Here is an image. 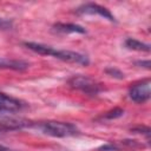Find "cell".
Instances as JSON below:
<instances>
[{
	"label": "cell",
	"mask_w": 151,
	"mask_h": 151,
	"mask_svg": "<svg viewBox=\"0 0 151 151\" xmlns=\"http://www.w3.org/2000/svg\"><path fill=\"white\" fill-rule=\"evenodd\" d=\"M68 85L72 88L79 90L83 93H86L88 96H97L98 93H100L104 87L101 86V84H99L98 81H96L94 79L87 77V76H73L72 78L68 79Z\"/></svg>",
	"instance_id": "obj_3"
},
{
	"label": "cell",
	"mask_w": 151,
	"mask_h": 151,
	"mask_svg": "<svg viewBox=\"0 0 151 151\" xmlns=\"http://www.w3.org/2000/svg\"><path fill=\"white\" fill-rule=\"evenodd\" d=\"M98 151H120V147L116 144H105L98 149Z\"/></svg>",
	"instance_id": "obj_12"
},
{
	"label": "cell",
	"mask_w": 151,
	"mask_h": 151,
	"mask_svg": "<svg viewBox=\"0 0 151 151\" xmlns=\"http://www.w3.org/2000/svg\"><path fill=\"white\" fill-rule=\"evenodd\" d=\"M53 29L59 32V33H79V34H85L86 29L77 24H65V22H57L53 25Z\"/></svg>",
	"instance_id": "obj_8"
},
{
	"label": "cell",
	"mask_w": 151,
	"mask_h": 151,
	"mask_svg": "<svg viewBox=\"0 0 151 151\" xmlns=\"http://www.w3.org/2000/svg\"><path fill=\"white\" fill-rule=\"evenodd\" d=\"M123 114H124V110H123V109H120V107H114L113 110H110L109 112H106V113L103 116V118H105V119H116V118L122 117Z\"/></svg>",
	"instance_id": "obj_10"
},
{
	"label": "cell",
	"mask_w": 151,
	"mask_h": 151,
	"mask_svg": "<svg viewBox=\"0 0 151 151\" xmlns=\"http://www.w3.org/2000/svg\"><path fill=\"white\" fill-rule=\"evenodd\" d=\"M0 151H14V150H12L9 147H6V146H4V145L0 144Z\"/></svg>",
	"instance_id": "obj_15"
},
{
	"label": "cell",
	"mask_w": 151,
	"mask_h": 151,
	"mask_svg": "<svg viewBox=\"0 0 151 151\" xmlns=\"http://www.w3.org/2000/svg\"><path fill=\"white\" fill-rule=\"evenodd\" d=\"M12 27V22L7 19L0 18V29H8Z\"/></svg>",
	"instance_id": "obj_13"
},
{
	"label": "cell",
	"mask_w": 151,
	"mask_h": 151,
	"mask_svg": "<svg viewBox=\"0 0 151 151\" xmlns=\"http://www.w3.org/2000/svg\"><path fill=\"white\" fill-rule=\"evenodd\" d=\"M136 65H139L140 67H145V68H150V61L149 60H142V61H137Z\"/></svg>",
	"instance_id": "obj_14"
},
{
	"label": "cell",
	"mask_w": 151,
	"mask_h": 151,
	"mask_svg": "<svg viewBox=\"0 0 151 151\" xmlns=\"http://www.w3.org/2000/svg\"><path fill=\"white\" fill-rule=\"evenodd\" d=\"M31 127H35L37 130L41 131L44 134L57 137V138H65V137H72L79 133V130L76 125L71 123L65 122H40V123H32Z\"/></svg>",
	"instance_id": "obj_2"
},
{
	"label": "cell",
	"mask_w": 151,
	"mask_h": 151,
	"mask_svg": "<svg viewBox=\"0 0 151 151\" xmlns=\"http://www.w3.org/2000/svg\"><path fill=\"white\" fill-rule=\"evenodd\" d=\"M24 107H25V104L21 100L13 98L0 91V112L13 113V112L21 111Z\"/></svg>",
	"instance_id": "obj_6"
},
{
	"label": "cell",
	"mask_w": 151,
	"mask_h": 151,
	"mask_svg": "<svg viewBox=\"0 0 151 151\" xmlns=\"http://www.w3.org/2000/svg\"><path fill=\"white\" fill-rule=\"evenodd\" d=\"M105 72H106L109 76H111V77H113V78H117V79H123V78H124V73H123L120 70L116 68V67H109V68L105 70Z\"/></svg>",
	"instance_id": "obj_11"
},
{
	"label": "cell",
	"mask_w": 151,
	"mask_h": 151,
	"mask_svg": "<svg viewBox=\"0 0 151 151\" xmlns=\"http://www.w3.org/2000/svg\"><path fill=\"white\" fill-rule=\"evenodd\" d=\"M125 47L129 50H133V51H139V52H150V45L142 42L137 39L133 38H127L124 42Z\"/></svg>",
	"instance_id": "obj_9"
},
{
	"label": "cell",
	"mask_w": 151,
	"mask_h": 151,
	"mask_svg": "<svg viewBox=\"0 0 151 151\" xmlns=\"http://www.w3.org/2000/svg\"><path fill=\"white\" fill-rule=\"evenodd\" d=\"M76 12L78 14H83V15H99L104 19H107L111 22L116 21L113 14L107 8H105L98 4H93V2H88V4H84V5L79 6L76 9Z\"/></svg>",
	"instance_id": "obj_5"
},
{
	"label": "cell",
	"mask_w": 151,
	"mask_h": 151,
	"mask_svg": "<svg viewBox=\"0 0 151 151\" xmlns=\"http://www.w3.org/2000/svg\"><path fill=\"white\" fill-rule=\"evenodd\" d=\"M24 45L38 53V54H42V55H51L57 59H60L63 61H67V63H73V64H80V65H88V58L85 54H81L79 52H74V51H67V50H55L54 47L44 45V44H39V42H32V41H26L24 42Z\"/></svg>",
	"instance_id": "obj_1"
},
{
	"label": "cell",
	"mask_w": 151,
	"mask_h": 151,
	"mask_svg": "<svg viewBox=\"0 0 151 151\" xmlns=\"http://www.w3.org/2000/svg\"><path fill=\"white\" fill-rule=\"evenodd\" d=\"M29 67V64L21 59H9L0 57V68L13 70V71H25Z\"/></svg>",
	"instance_id": "obj_7"
},
{
	"label": "cell",
	"mask_w": 151,
	"mask_h": 151,
	"mask_svg": "<svg viewBox=\"0 0 151 151\" xmlns=\"http://www.w3.org/2000/svg\"><path fill=\"white\" fill-rule=\"evenodd\" d=\"M151 96V90H150V79H145L140 83L134 84L133 86L130 87L129 91V97L131 100L138 104H143L150 99Z\"/></svg>",
	"instance_id": "obj_4"
}]
</instances>
